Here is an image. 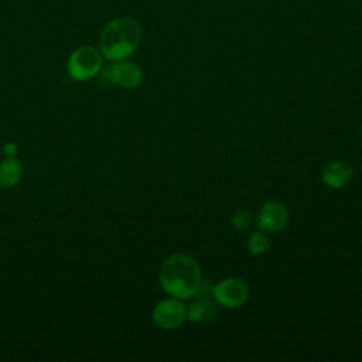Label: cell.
Instances as JSON below:
<instances>
[{
    "instance_id": "6da1fadb",
    "label": "cell",
    "mask_w": 362,
    "mask_h": 362,
    "mask_svg": "<svg viewBox=\"0 0 362 362\" xmlns=\"http://www.w3.org/2000/svg\"><path fill=\"white\" fill-rule=\"evenodd\" d=\"M160 283L175 298L192 297L202 283L198 262L187 253L168 256L160 269Z\"/></svg>"
},
{
    "instance_id": "7a4b0ae2",
    "label": "cell",
    "mask_w": 362,
    "mask_h": 362,
    "mask_svg": "<svg viewBox=\"0 0 362 362\" xmlns=\"http://www.w3.org/2000/svg\"><path fill=\"white\" fill-rule=\"evenodd\" d=\"M140 40V24L132 17H119L102 30L100 49L106 58L122 61L137 48Z\"/></svg>"
},
{
    "instance_id": "3957f363",
    "label": "cell",
    "mask_w": 362,
    "mask_h": 362,
    "mask_svg": "<svg viewBox=\"0 0 362 362\" xmlns=\"http://www.w3.org/2000/svg\"><path fill=\"white\" fill-rule=\"evenodd\" d=\"M102 65V57L93 47H81L68 59V72L74 79L86 81L95 76Z\"/></svg>"
},
{
    "instance_id": "277c9868",
    "label": "cell",
    "mask_w": 362,
    "mask_h": 362,
    "mask_svg": "<svg viewBox=\"0 0 362 362\" xmlns=\"http://www.w3.org/2000/svg\"><path fill=\"white\" fill-rule=\"evenodd\" d=\"M194 300L187 307V318L189 321L211 320L216 315L214 287L208 283H201L198 290L194 293Z\"/></svg>"
},
{
    "instance_id": "5b68a950",
    "label": "cell",
    "mask_w": 362,
    "mask_h": 362,
    "mask_svg": "<svg viewBox=\"0 0 362 362\" xmlns=\"http://www.w3.org/2000/svg\"><path fill=\"white\" fill-rule=\"evenodd\" d=\"M247 296H249V288L246 283L236 277L225 279L214 287L215 301L228 308L242 305L247 300Z\"/></svg>"
},
{
    "instance_id": "8992f818",
    "label": "cell",
    "mask_w": 362,
    "mask_h": 362,
    "mask_svg": "<svg viewBox=\"0 0 362 362\" xmlns=\"http://www.w3.org/2000/svg\"><path fill=\"white\" fill-rule=\"evenodd\" d=\"M187 318V307L177 298L161 300L153 310L154 322L165 329L180 327Z\"/></svg>"
},
{
    "instance_id": "52a82bcc",
    "label": "cell",
    "mask_w": 362,
    "mask_h": 362,
    "mask_svg": "<svg viewBox=\"0 0 362 362\" xmlns=\"http://www.w3.org/2000/svg\"><path fill=\"white\" fill-rule=\"evenodd\" d=\"M288 222V212L286 206L280 202H266L256 218V223L262 232H279L281 230Z\"/></svg>"
},
{
    "instance_id": "ba28073f",
    "label": "cell",
    "mask_w": 362,
    "mask_h": 362,
    "mask_svg": "<svg viewBox=\"0 0 362 362\" xmlns=\"http://www.w3.org/2000/svg\"><path fill=\"white\" fill-rule=\"evenodd\" d=\"M322 181L331 188L346 185L352 177V167L345 161H331L322 168Z\"/></svg>"
},
{
    "instance_id": "9c48e42d",
    "label": "cell",
    "mask_w": 362,
    "mask_h": 362,
    "mask_svg": "<svg viewBox=\"0 0 362 362\" xmlns=\"http://www.w3.org/2000/svg\"><path fill=\"white\" fill-rule=\"evenodd\" d=\"M113 83L122 88H134L141 82V71L132 62H117L110 65Z\"/></svg>"
},
{
    "instance_id": "30bf717a",
    "label": "cell",
    "mask_w": 362,
    "mask_h": 362,
    "mask_svg": "<svg viewBox=\"0 0 362 362\" xmlns=\"http://www.w3.org/2000/svg\"><path fill=\"white\" fill-rule=\"evenodd\" d=\"M23 175V165L16 158H7L0 163V187H11Z\"/></svg>"
},
{
    "instance_id": "8fae6325",
    "label": "cell",
    "mask_w": 362,
    "mask_h": 362,
    "mask_svg": "<svg viewBox=\"0 0 362 362\" xmlns=\"http://www.w3.org/2000/svg\"><path fill=\"white\" fill-rule=\"evenodd\" d=\"M269 246H270V242L266 238V235L262 233V230L252 233L247 239V247L252 255H262L269 249Z\"/></svg>"
},
{
    "instance_id": "7c38bea8",
    "label": "cell",
    "mask_w": 362,
    "mask_h": 362,
    "mask_svg": "<svg viewBox=\"0 0 362 362\" xmlns=\"http://www.w3.org/2000/svg\"><path fill=\"white\" fill-rule=\"evenodd\" d=\"M253 222V216L249 211L240 209L238 212L233 214V216L230 218V225L235 230H246L249 229V226Z\"/></svg>"
}]
</instances>
